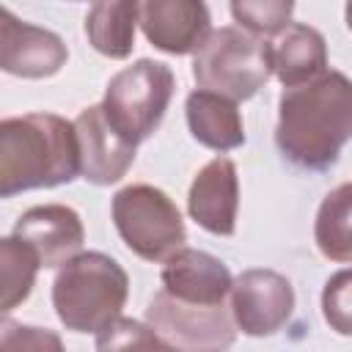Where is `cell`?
<instances>
[{"label": "cell", "mask_w": 352, "mask_h": 352, "mask_svg": "<svg viewBox=\"0 0 352 352\" xmlns=\"http://www.w3.org/2000/svg\"><path fill=\"white\" fill-rule=\"evenodd\" d=\"M352 135V82L327 69L314 80L283 85L278 99L275 146L280 157L311 173L330 170Z\"/></svg>", "instance_id": "6da1fadb"}, {"label": "cell", "mask_w": 352, "mask_h": 352, "mask_svg": "<svg viewBox=\"0 0 352 352\" xmlns=\"http://www.w3.org/2000/svg\"><path fill=\"white\" fill-rule=\"evenodd\" d=\"M80 173L74 124L55 113L0 118V198L74 182Z\"/></svg>", "instance_id": "7a4b0ae2"}, {"label": "cell", "mask_w": 352, "mask_h": 352, "mask_svg": "<svg viewBox=\"0 0 352 352\" xmlns=\"http://www.w3.org/2000/svg\"><path fill=\"white\" fill-rule=\"evenodd\" d=\"M126 297L129 278L124 267L99 250L74 253L52 280V308L72 333H99L121 316Z\"/></svg>", "instance_id": "3957f363"}, {"label": "cell", "mask_w": 352, "mask_h": 352, "mask_svg": "<svg viewBox=\"0 0 352 352\" xmlns=\"http://www.w3.org/2000/svg\"><path fill=\"white\" fill-rule=\"evenodd\" d=\"M192 77L198 88L214 91L231 102H245L272 77L270 44L245 28L209 30L192 58Z\"/></svg>", "instance_id": "277c9868"}, {"label": "cell", "mask_w": 352, "mask_h": 352, "mask_svg": "<svg viewBox=\"0 0 352 352\" xmlns=\"http://www.w3.org/2000/svg\"><path fill=\"white\" fill-rule=\"evenodd\" d=\"M173 91L176 77L170 66L151 58H140L110 77L102 107L107 121L138 146L148 140L162 124Z\"/></svg>", "instance_id": "5b68a950"}, {"label": "cell", "mask_w": 352, "mask_h": 352, "mask_svg": "<svg viewBox=\"0 0 352 352\" xmlns=\"http://www.w3.org/2000/svg\"><path fill=\"white\" fill-rule=\"evenodd\" d=\"M113 226L124 245L143 261H162L187 242L179 206L151 184H129L113 195Z\"/></svg>", "instance_id": "8992f818"}, {"label": "cell", "mask_w": 352, "mask_h": 352, "mask_svg": "<svg viewBox=\"0 0 352 352\" xmlns=\"http://www.w3.org/2000/svg\"><path fill=\"white\" fill-rule=\"evenodd\" d=\"M146 324L165 349H187V352L226 349L236 338V324L226 302L220 305L184 302L168 294L165 289L151 297L146 308Z\"/></svg>", "instance_id": "52a82bcc"}, {"label": "cell", "mask_w": 352, "mask_h": 352, "mask_svg": "<svg viewBox=\"0 0 352 352\" xmlns=\"http://www.w3.org/2000/svg\"><path fill=\"white\" fill-rule=\"evenodd\" d=\"M231 319L236 330L253 338L272 336L286 327L294 314L292 280L275 270H245L231 280Z\"/></svg>", "instance_id": "ba28073f"}, {"label": "cell", "mask_w": 352, "mask_h": 352, "mask_svg": "<svg viewBox=\"0 0 352 352\" xmlns=\"http://www.w3.org/2000/svg\"><path fill=\"white\" fill-rule=\"evenodd\" d=\"M72 124H74V138H77L80 176L96 187L121 182L135 162L138 146L126 140L107 121L102 104H91L80 110V116Z\"/></svg>", "instance_id": "9c48e42d"}, {"label": "cell", "mask_w": 352, "mask_h": 352, "mask_svg": "<svg viewBox=\"0 0 352 352\" xmlns=\"http://www.w3.org/2000/svg\"><path fill=\"white\" fill-rule=\"evenodd\" d=\"M66 41L47 28L22 22L6 6H0V72L44 80L66 66Z\"/></svg>", "instance_id": "30bf717a"}, {"label": "cell", "mask_w": 352, "mask_h": 352, "mask_svg": "<svg viewBox=\"0 0 352 352\" xmlns=\"http://www.w3.org/2000/svg\"><path fill=\"white\" fill-rule=\"evenodd\" d=\"M138 22L146 41L168 55L195 52L212 30L206 0H140Z\"/></svg>", "instance_id": "8fae6325"}, {"label": "cell", "mask_w": 352, "mask_h": 352, "mask_svg": "<svg viewBox=\"0 0 352 352\" xmlns=\"http://www.w3.org/2000/svg\"><path fill=\"white\" fill-rule=\"evenodd\" d=\"M239 209V176L228 157L209 160L192 179L187 192L190 217L214 236H231L236 231Z\"/></svg>", "instance_id": "7c38bea8"}, {"label": "cell", "mask_w": 352, "mask_h": 352, "mask_svg": "<svg viewBox=\"0 0 352 352\" xmlns=\"http://www.w3.org/2000/svg\"><path fill=\"white\" fill-rule=\"evenodd\" d=\"M14 234L33 248L44 270L60 267L66 258L80 253L85 242L80 214L63 204H44L22 212L14 223Z\"/></svg>", "instance_id": "4fadbf2b"}, {"label": "cell", "mask_w": 352, "mask_h": 352, "mask_svg": "<svg viewBox=\"0 0 352 352\" xmlns=\"http://www.w3.org/2000/svg\"><path fill=\"white\" fill-rule=\"evenodd\" d=\"M162 289L184 302L201 305H220L231 292V272L228 267L198 248H179L168 258H162Z\"/></svg>", "instance_id": "5bb4252c"}, {"label": "cell", "mask_w": 352, "mask_h": 352, "mask_svg": "<svg viewBox=\"0 0 352 352\" xmlns=\"http://www.w3.org/2000/svg\"><path fill=\"white\" fill-rule=\"evenodd\" d=\"M272 36L275 38L267 41L270 66L283 85H297L327 72V44L316 28L302 22H289Z\"/></svg>", "instance_id": "9a60e30c"}, {"label": "cell", "mask_w": 352, "mask_h": 352, "mask_svg": "<svg viewBox=\"0 0 352 352\" xmlns=\"http://www.w3.org/2000/svg\"><path fill=\"white\" fill-rule=\"evenodd\" d=\"M190 135L212 151H234L245 143V124L236 102L214 91H192L184 102Z\"/></svg>", "instance_id": "2e32d148"}, {"label": "cell", "mask_w": 352, "mask_h": 352, "mask_svg": "<svg viewBox=\"0 0 352 352\" xmlns=\"http://www.w3.org/2000/svg\"><path fill=\"white\" fill-rule=\"evenodd\" d=\"M140 19V0H94L85 14L88 44L113 60L132 55L135 30Z\"/></svg>", "instance_id": "e0dca14e"}, {"label": "cell", "mask_w": 352, "mask_h": 352, "mask_svg": "<svg viewBox=\"0 0 352 352\" xmlns=\"http://www.w3.org/2000/svg\"><path fill=\"white\" fill-rule=\"evenodd\" d=\"M38 270L41 264L28 242L16 234L0 236V314L14 311L30 297Z\"/></svg>", "instance_id": "ac0fdd59"}, {"label": "cell", "mask_w": 352, "mask_h": 352, "mask_svg": "<svg viewBox=\"0 0 352 352\" xmlns=\"http://www.w3.org/2000/svg\"><path fill=\"white\" fill-rule=\"evenodd\" d=\"M349 214H352V187L349 182L330 190L316 212L314 236L324 258L346 264L352 258V236H349Z\"/></svg>", "instance_id": "d6986e66"}, {"label": "cell", "mask_w": 352, "mask_h": 352, "mask_svg": "<svg viewBox=\"0 0 352 352\" xmlns=\"http://www.w3.org/2000/svg\"><path fill=\"white\" fill-rule=\"evenodd\" d=\"M234 22L256 36H272L292 22L294 0H228Z\"/></svg>", "instance_id": "ffe728a7"}, {"label": "cell", "mask_w": 352, "mask_h": 352, "mask_svg": "<svg viewBox=\"0 0 352 352\" xmlns=\"http://www.w3.org/2000/svg\"><path fill=\"white\" fill-rule=\"evenodd\" d=\"M0 349H63V341L47 327L19 324L0 314Z\"/></svg>", "instance_id": "44dd1931"}, {"label": "cell", "mask_w": 352, "mask_h": 352, "mask_svg": "<svg viewBox=\"0 0 352 352\" xmlns=\"http://www.w3.org/2000/svg\"><path fill=\"white\" fill-rule=\"evenodd\" d=\"M121 346H162V344L148 324L116 316L107 327L96 333V349H121Z\"/></svg>", "instance_id": "7402d4cb"}, {"label": "cell", "mask_w": 352, "mask_h": 352, "mask_svg": "<svg viewBox=\"0 0 352 352\" xmlns=\"http://www.w3.org/2000/svg\"><path fill=\"white\" fill-rule=\"evenodd\" d=\"M322 308H324V319L333 330H338L341 336H349V270L336 272L322 292Z\"/></svg>", "instance_id": "603a6c76"}]
</instances>
